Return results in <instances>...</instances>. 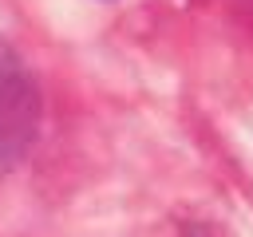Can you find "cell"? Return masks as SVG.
Segmentation results:
<instances>
[{
	"instance_id": "6da1fadb",
	"label": "cell",
	"mask_w": 253,
	"mask_h": 237,
	"mask_svg": "<svg viewBox=\"0 0 253 237\" xmlns=\"http://www.w3.org/2000/svg\"><path fill=\"white\" fill-rule=\"evenodd\" d=\"M40 126V95L12 51H0V174L12 170Z\"/></svg>"
}]
</instances>
